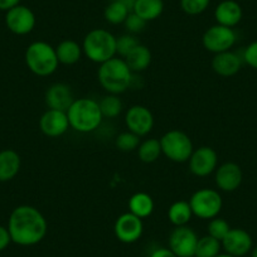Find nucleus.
Here are the masks:
<instances>
[{
  "label": "nucleus",
  "instance_id": "f257e3e1",
  "mask_svg": "<svg viewBox=\"0 0 257 257\" xmlns=\"http://www.w3.org/2000/svg\"><path fill=\"white\" fill-rule=\"evenodd\" d=\"M12 242L19 246H34L46 237L48 223L42 212L33 206H19L13 209L8 219Z\"/></svg>",
  "mask_w": 257,
  "mask_h": 257
},
{
  "label": "nucleus",
  "instance_id": "f03ea898",
  "mask_svg": "<svg viewBox=\"0 0 257 257\" xmlns=\"http://www.w3.org/2000/svg\"><path fill=\"white\" fill-rule=\"evenodd\" d=\"M97 78L103 90L112 95H120L132 85L133 71L128 68L125 59L113 57L100 64Z\"/></svg>",
  "mask_w": 257,
  "mask_h": 257
},
{
  "label": "nucleus",
  "instance_id": "7ed1b4c3",
  "mask_svg": "<svg viewBox=\"0 0 257 257\" xmlns=\"http://www.w3.org/2000/svg\"><path fill=\"white\" fill-rule=\"evenodd\" d=\"M67 117L70 127L83 134L95 132L103 120L98 102L88 97L77 98L73 101L71 107L67 110Z\"/></svg>",
  "mask_w": 257,
  "mask_h": 257
},
{
  "label": "nucleus",
  "instance_id": "20e7f679",
  "mask_svg": "<svg viewBox=\"0 0 257 257\" xmlns=\"http://www.w3.org/2000/svg\"><path fill=\"white\" fill-rule=\"evenodd\" d=\"M24 58L29 71L39 77L53 75L59 64L56 48L43 41H37L29 44Z\"/></svg>",
  "mask_w": 257,
  "mask_h": 257
},
{
  "label": "nucleus",
  "instance_id": "39448f33",
  "mask_svg": "<svg viewBox=\"0 0 257 257\" xmlns=\"http://www.w3.org/2000/svg\"><path fill=\"white\" fill-rule=\"evenodd\" d=\"M82 51L90 61L103 63L116 56V37L106 29H92L83 39Z\"/></svg>",
  "mask_w": 257,
  "mask_h": 257
},
{
  "label": "nucleus",
  "instance_id": "423d86ee",
  "mask_svg": "<svg viewBox=\"0 0 257 257\" xmlns=\"http://www.w3.org/2000/svg\"><path fill=\"white\" fill-rule=\"evenodd\" d=\"M162 153L174 163H185L189 160L193 150V143L185 133L180 130H169L160 139Z\"/></svg>",
  "mask_w": 257,
  "mask_h": 257
},
{
  "label": "nucleus",
  "instance_id": "0eeeda50",
  "mask_svg": "<svg viewBox=\"0 0 257 257\" xmlns=\"http://www.w3.org/2000/svg\"><path fill=\"white\" fill-rule=\"evenodd\" d=\"M193 216L201 219H213L221 212L223 201L216 189L202 188L192 194L189 199Z\"/></svg>",
  "mask_w": 257,
  "mask_h": 257
},
{
  "label": "nucleus",
  "instance_id": "6e6552de",
  "mask_svg": "<svg viewBox=\"0 0 257 257\" xmlns=\"http://www.w3.org/2000/svg\"><path fill=\"white\" fill-rule=\"evenodd\" d=\"M237 41V34L233 28L216 24L204 32L202 43L208 52L212 53H222V52L231 51Z\"/></svg>",
  "mask_w": 257,
  "mask_h": 257
},
{
  "label": "nucleus",
  "instance_id": "1a4fd4ad",
  "mask_svg": "<svg viewBox=\"0 0 257 257\" xmlns=\"http://www.w3.org/2000/svg\"><path fill=\"white\" fill-rule=\"evenodd\" d=\"M198 239L194 229L188 226H180L173 229L168 243L178 257H194Z\"/></svg>",
  "mask_w": 257,
  "mask_h": 257
},
{
  "label": "nucleus",
  "instance_id": "9d476101",
  "mask_svg": "<svg viewBox=\"0 0 257 257\" xmlns=\"http://www.w3.org/2000/svg\"><path fill=\"white\" fill-rule=\"evenodd\" d=\"M37 23L33 11L26 6H17L7 12L6 24L12 33L17 36H26L34 29Z\"/></svg>",
  "mask_w": 257,
  "mask_h": 257
},
{
  "label": "nucleus",
  "instance_id": "9b49d317",
  "mask_svg": "<svg viewBox=\"0 0 257 257\" xmlns=\"http://www.w3.org/2000/svg\"><path fill=\"white\" fill-rule=\"evenodd\" d=\"M113 232L116 238L122 243H134L143 236L144 223L142 218L127 212L116 219Z\"/></svg>",
  "mask_w": 257,
  "mask_h": 257
},
{
  "label": "nucleus",
  "instance_id": "f8f14e48",
  "mask_svg": "<svg viewBox=\"0 0 257 257\" xmlns=\"http://www.w3.org/2000/svg\"><path fill=\"white\" fill-rule=\"evenodd\" d=\"M189 170L196 177H207L216 172L218 155L211 147H201L193 150L189 158Z\"/></svg>",
  "mask_w": 257,
  "mask_h": 257
},
{
  "label": "nucleus",
  "instance_id": "ddd939ff",
  "mask_svg": "<svg viewBox=\"0 0 257 257\" xmlns=\"http://www.w3.org/2000/svg\"><path fill=\"white\" fill-rule=\"evenodd\" d=\"M125 123L128 132L145 137L153 130L154 126V116L152 111L143 105H134L128 108L125 115Z\"/></svg>",
  "mask_w": 257,
  "mask_h": 257
},
{
  "label": "nucleus",
  "instance_id": "4468645a",
  "mask_svg": "<svg viewBox=\"0 0 257 257\" xmlns=\"http://www.w3.org/2000/svg\"><path fill=\"white\" fill-rule=\"evenodd\" d=\"M224 252L234 257H243L253 248L251 234L242 228H231L221 241Z\"/></svg>",
  "mask_w": 257,
  "mask_h": 257
},
{
  "label": "nucleus",
  "instance_id": "2eb2a0df",
  "mask_svg": "<svg viewBox=\"0 0 257 257\" xmlns=\"http://www.w3.org/2000/svg\"><path fill=\"white\" fill-rule=\"evenodd\" d=\"M39 128L48 138L62 137L70 128L67 112L48 108L39 118Z\"/></svg>",
  "mask_w": 257,
  "mask_h": 257
},
{
  "label": "nucleus",
  "instance_id": "dca6fc26",
  "mask_svg": "<svg viewBox=\"0 0 257 257\" xmlns=\"http://www.w3.org/2000/svg\"><path fill=\"white\" fill-rule=\"evenodd\" d=\"M242 179H243V173L236 163L227 162L216 169L214 182H216L217 188L223 192H234L238 189Z\"/></svg>",
  "mask_w": 257,
  "mask_h": 257
},
{
  "label": "nucleus",
  "instance_id": "f3484780",
  "mask_svg": "<svg viewBox=\"0 0 257 257\" xmlns=\"http://www.w3.org/2000/svg\"><path fill=\"white\" fill-rule=\"evenodd\" d=\"M75 100L76 98L70 86L61 82L52 85L46 91V96H44V101L48 108L64 111V112H67Z\"/></svg>",
  "mask_w": 257,
  "mask_h": 257
},
{
  "label": "nucleus",
  "instance_id": "a211bd4d",
  "mask_svg": "<svg viewBox=\"0 0 257 257\" xmlns=\"http://www.w3.org/2000/svg\"><path fill=\"white\" fill-rule=\"evenodd\" d=\"M243 59L237 53L232 51L222 52V53L214 54L212 59V68L217 75L222 77H231L239 72L242 67Z\"/></svg>",
  "mask_w": 257,
  "mask_h": 257
},
{
  "label": "nucleus",
  "instance_id": "6ab92c4d",
  "mask_svg": "<svg viewBox=\"0 0 257 257\" xmlns=\"http://www.w3.org/2000/svg\"><path fill=\"white\" fill-rule=\"evenodd\" d=\"M242 12L241 6L234 0H223L214 9V19L217 24L233 28L239 22L242 21Z\"/></svg>",
  "mask_w": 257,
  "mask_h": 257
},
{
  "label": "nucleus",
  "instance_id": "aec40b11",
  "mask_svg": "<svg viewBox=\"0 0 257 257\" xmlns=\"http://www.w3.org/2000/svg\"><path fill=\"white\" fill-rule=\"evenodd\" d=\"M22 159L13 149H4L0 152V182H9L14 179L21 170Z\"/></svg>",
  "mask_w": 257,
  "mask_h": 257
},
{
  "label": "nucleus",
  "instance_id": "412c9836",
  "mask_svg": "<svg viewBox=\"0 0 257 257\" xmlns=\"http://www.w3.org/2000/svg\"><path fill=\"white\" fill-rule=\"evenodd\" d=\"M123 59H125L128 68L133 71V73L143 72L147 68H149L150 63H152V52L147 46L140 43Z\"/></svg>",
  "mask_w": 257,
  "mask_h": 257
},
{
  "label": "nucleus",
  "instance_id": "4be33fe9",
  "mask_svg": "<svg viewBox=\"0 0 257 257\" xmlns=\"http://www.w3.org/2000/svg\"><path fill=\"white\" fill-rule=\"evenodd\" d=\"M82 46L77 43L72 39H66L62 41L58 46L56 47V54L58 62L66 66H72V64L77 63L82 56Z\"/></svg>",
  "mask_w": 257,
  "mask_h": 257
},
{
  "label": "nucleus",
  "instance_id": "5701e85b",
  "mask_svg": "<svg viewBox=\"0 0 257 257\" xmlns=\"http://www.w3.org/2000/svg\"><path fill=\"white\" fill-rule=\"evenodd\" d=\"M128 212L135 214L139 218H147L154 212V201L148 193H135L128 199Z\"/></svg>",
  "mask_w": 257,
  "mask_h": 257
},
{
  "label": "nucleus",
  "instance_id": "b1692460",
  "mask_svg": "<svg viewBox=\"0 0 257 257\" xmlns=\"http://www.w3.org/2000/svg\"><path fill=\"white\" fill-rule=\"evenodd\" d=\"M164 11V2L163 0H137L134 12L135 14L144 19L145 22H152L159 18Z\"/></svg>",
  "mask_w": 257,
  "mask_h": 257
},
{
  "label": "nucleus",
  "instance_id": "393cba45",
  "mask_svg": "<svg viewBox=\"0 0 257 257\" xmlns=\"http://www.w3.org/2000/svg\"><path fill=\"white\" fill-rule=\"evenodd\" d=\"M193 217L192 208H190L189 202L187 201H177L169 207L168 209V218L170 223L175 227L187 226Z\"/></svg>",
  "mask_w": 257,
  "mask_h": 257
},
{
  "label": "nucleus",
  "instance_id": "a878e982",
  "mask_svg": "<svg viewBox=\"0 0 257 257\" xmlns=\"http://www.w3.org/2000/svg\"><path fill=\"white\" fill-rule=\"evenodd\" d=\"M162 154L160 140L158 139H147L145 142L140 143L139 148H138L139 159L143 163H147V164L157 162Z\"/></svg>",
  "mask_w": 257,
  "mask_h": 257
},
{
  "label": "nucleus",
  "instance_id": "bb28decb",
  "mask_svg": "<svg viewBox=\"0 0 257 257\" xmlns=\"http://www.w3.org/2000/svg\"><path fill=\"white\" fill-rule=\"evenodd\" d=\"M130 13L132 12L128 11L127 7L121 0H115V2H110V4L106 7L103 17H105L106 22L113 24V26H117V24H123Z\"/></svg>",
  "mask_w": 257,
  "mask_h": 257
},
{
  "label": "nucleus",
  "instance_id": "cd10ccee",
  "mask_svg": "<svg viewBox=\"0 0 257 257\" xmlns=\"http://www.w3.org/2000/svg\"><path fill=\"white\" fill-rule=\"evenodd\" d=\"M221 241L207 234L198 239L194 257H216L221 253Z\"/></svg>",
  "mask_w": 257,
  "mask_h": 257
},
{
  "label": "nucleus",
  "instance_id": "c85d7f7f",
  "mask_svg": "<svg viewBox=\"0 0 257 257\" xmlns=\"http://www.w3.org/2000/svg\"><path fill=\"white\" fill-rule=\"evenodd\" d=\"M98 105H100L101 113L106 118L117 117L122 111V101L118 98L117 95H112V93L103 96Z\"/></svg>",
  "mask_w": 257,
  "mask_h": 257
},
{
  "label": "nucleus",
  "instance_id": "c756f323",
  "mask_svg": "<svg viewBox=\"0 0 257 257\" xmlns=\"http://www.w3.org/2000/svg\"><path fill=\"white\" fill-rule=\"evenodd\" d=\"M115 144L117 149L121 150V152H134L135 149L139 148L140 137L132 132H123L118 134V137L116 138Z\"/></svg>",
  "mask_w": 257,
  "mask_h": 257
},
{
  "label": "nucleus",
  "instance_id": "7c9ffc66",
  "mask_svg": "<svg viewBox=\"0 0 257 257\" xmlns=\"http://www.w3.org/2000/svg\"><path fill=\"white\" fill-rule=\"evenodd\" d=\"M139 44L140 42L137 36L130 33L123 34V36L116 38V54H118L121 58H125Z\"/></svg>",
  "mask_w": 257,
  "mask_h": 257
},
{
  "label": "nucleus",
  "instance_id": "2f4dec72",
  "mask_svg": "<svg viewBox=\"0 0 257 257\" xmlns=\"http://www.w3.org/2000/svg\"><path fill=\"white\" fill-rule=\"evenodd\" d=\"M229 229H231V227H229L228 222L223 218H219V217L211 219L208 223V227H207V231H208L209 236L218 239V241H222L226 237Z\"/></svg>",
  "mask_w": 257,
  "mask_h": 257
},
{
  "label": "nucleus",
  "instance_id": "473e14b6",
  "mask_svg": "<svg viewBox=\"0 0 257 257\" xmlns=\"http://www.w3.org/2000/svg\"><path fill=\"white\" fill-rule=\"evenodd\" d=\"M211 0H180V8L188 16H199L207 11Z\"/></svg>",
  "mask_w": 257,
  "mask_h": 257
},
{
  "label": "nucleus",
  "instance_id": "72a5a7b5",
  "mask_svg": "<svg viewBox=\"0 0 257 257\" xmlns=\"http://www.w3.org/2000/svg\"><path fill=\"white\" fill-rule=\"evenodd\" d=\"M147 23L148 22H145L144 19L140 18L138 14H135L134 12H132V13L127 16V18L125 19V22H123V26H125V29L127 31V33L134 34L135 36V34L144 31Z\"/></svg>",
  "mask_w": 257,
  "mask_h": 257
},
{
  "label": "nucleus",
  "instance_id": "f704fd0d",
  "mask_svg": "<svg viewBox=\"0 0 257 257\" xmlns=\"http://www.w3.org/2000/svg\"><path fill=\"white\" fill-rule=\"evenodd\" d=\"M242 59L248 64L249 67L257 70V41L252 42L244 48Z\"/></svg>",
  "mask_w": 257,
  "mask_h": 257
},
{
  "label": "nucleus",
  "instance_id": "c9c22d12",
  "mask_svg": "<svg viewBox=\"0 0 257 257\" xmlns=\"http://www.w3.org/2000/svg\"><path fill=\"white\" fill-rule=\"evenodd\" d=\"M11 242L12 237L8 231V227H4L0 224V252L4 251L11 244Z\"/></svg>",
  "mask_w": 257,
  "mask_h": 257
},
{
  "label": "nucleus",
  "instance_id": "e433bc0d",
  "mask_svg": "<svg viewBox=\"0 0 257 257\" xmlns=\"http://www.w3.org/2000/svg\"><path fill=\"white\" fill-rule=\"evenodd\" d=\"M149 257H178L169 247H159L150 253Z\"/></svg>",
  "mask_w": 257,
  "mask_h": 257
},
{
  "label": "nucleus",
  "instance_id": "4c0bfd02",
  "mask_svg": "<svg viewBox=\"0 0 257 257\" xmlns=\"http://www.w3.org/2000/svg\"><path fill=\"white\" fill-rule=\"evenodd\" d=\"M19 4H21V0H0V11L8 12Z\"/></svg>",
  "mask_w": 257,
  "mask_h": 257
},
{
  "label": "nucleus",
  "instance_id": "58836bf2",
  "mask_svg": "<svg viewBox=\"0 0 257 257\" xmlns=\"http://www.w3.org/2000/svg\"><path fill=\"white\" fill-rule=\"evenodd\" d=\"M121 2L127 7V9L130 12H133V9H134L135 7V3H137V0H121Z\"/></svg>",
  "mask_w": 257,
  "mask_h": 257
},
{
  "label": "nucleus",
  "instance_id": "ea45409f",
  "mask_svg": "<svg viewBox=\"0 0 257 257\" xmlns=\"http://www.w3.org/2000/svg\"><path fill=\"white\" fill-rule=\"evenodd\" d=\"M251 257H257V246L251 249Z\"/></svg>",
  "mask_w": 257,
  "mask_h": 257
},
{
  "label": "nucleus",
  "instance_id": "a19ab883",
  "mask_svg": "<svg viewBox=\"0 0 257 257\" xmlns=\"http://www.w3.org/2000/svg\"><path fill=\"white\" fill-rule=\"evenodd\" d=\"M216 257H234V256H231V254H228V253H226V252H224V253H219L218 256H216Z\"/></svg>",
  "mask_w": 257,
  "mask_h": 257
},
{
  "label": "nucleus",
  "instance_id": "79ce46f5",
  "mask_svg": "<svg viewBox=\"0 0 257 257\" xmlns=\"http://www.w3.org/2000/svg\"><path fill=\"white\" fill-rule=\"evenodd\" d=\"M108 2H115V0H108Z\"/></svg>",
  "mask_w": 257,
  "mask_h": 257
}]
</instances>
